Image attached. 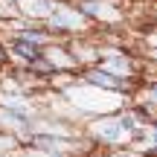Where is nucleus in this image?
Returning <instances> with one entry per match:
<instances>
[{
  "mask_svg": "<svg viewBox=\"0 0 157 157\" xmlns=\"http://www.w3.org/2000/svg\"><path fill=\"white\" fill-rule=\"evenodd\" d=\"M99 134H102V137H108V140H113V137H119V125H117V128H102Z\"/></svg>",
  "mask_w": 157,
  "mask_h": 157,
  "instance_id": "3",
  "label": "nucleus"
},
{
  "mask_svg": "<svg viewBox=\"0 0 157 157\" xmlns=\"http://www.w3.org/2000/svg\"><path fill=\"white\" fill-rule=\"evenodd\" d=\"M15 52H17L21 58H26V61H35V58L41 56L38 47H35V41H29V38H17V41H15Z\"/></svg>",
  "mask_w": 157,
  "mask_h": 157,
  "instance_id": "1",
  "label": "nucleus"
},
{
  "mask_svg": "<svg viewBox=\"0 0 157 157\" xmlns=\"http://www.w3.org/2000/svg\"><path fill=\"white\" fill-rule=\"evenodd\" d=\"M154 99H157V87H154Z\"/></svg>",
  "mask_w": 157,
  "mask_h": 157,
  "instance_id": "6",
  "label": "nucleus"
},
{
  "mask_svg": "<svg viewBox=\"0 0 157 157\" xmlns=\"http://www.w3.org/2000/svg\"><path fill=\"white\" fill-rule=\"evenodd\" d=\"M154 134H157V128H154Z\"/></svg>",
  "mask_w": 157,
  "mask_h": 157,
  "instance_id": "7",
  "label": "nucleus"
},
{
  "mask_svg": "<svg viewBox=\"0 0 157 157\" xmlns=\"http://www.w3.org/2000/svg\"><path fill=\"white\" fill-rule=\"evenodd\" d=\"M122 128L131 131V128H134V119H131V117H122Z\"/></svg>",
  "mask_w": 157,
  "mask_h": 157,
  "instance_id": "4",
  "label": "nucleus"
},
{
  "mask_svg": "<svg viewBox=\"0 0 157 157\" xmlns=\"http://www.w3.org/2000/svg\"><path fill=\"white\" fill-rule=\"evenodd\" d=\"M3 61H6V50L0 47V64H3Z\"/></svg>",
  "mask_w": 157,
  "mask_h": 157,
  "instance_id": "5",
  "label": "nucleus"
},
{
  "mask_svg": "<svg viewBox=\"0 0 157 157\" xmlns=\"http://www.w3.org/2000/svg\"><path fill=\"white\" fill-rule=\"evenodd\" d=\"M87 78L93 84H102V87H119V84H122L119 78H113V76H108V73H90Z\"/></svg>",
  "mask_w": 157,
  "mask_h": 157,
  "instance_id": "2",
  "label": "nucleus"
}]
</instances>
